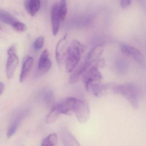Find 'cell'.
I'll return each instance as SVG.
<instances>
[{"mask_svg":"<svg viewBox=\"0 0 146 146\" xmlns=\"http://www.w3.org/2000/svg\"><path fill=\"white\" fill-rule=\"evenodd\" d=\"M74 112L79 123H86L90 116V108L88 103L83 99H77Z\"/></svg>","mask_w":146,"mask_h":146,"instance_id":"3","label":"cell"},{"mask_svg":"<svg viewBox=\"0 0 146 146\" xmlns=\"http://www.w3.org/2000/svg\"><path fill=\"white\" fill-rule=\"evenodd\" d=\"M84 49V46L77 40H74L70 42L68 46L66 58V69L67 72H71L75 69Z\"/></svg>","mask_w":146,"mask_h":146,"instance_id":"1","label":"cell"},{"mask_svg":"<svg viewBox=\"0 0 146 146\" xmlns=\"http://www.w3.org/2000/svg\"><path fill=\"white\" fill-rule=\"evenodd\" d=\"M58 143V135L55 133L48 135L44 138L42 142L41 146H54L57 145Z\"/></svg>","mask_w":146,"mask_h":146,"instance_id":"21","label":"cell"},{"mask_svg":"<svg viewBox=\"0 0 146 146\" xmlns=\"http://www.w3.org/2000/svg\"><path fill=\"white\" fill-rule=\"evenodd\" d=\"M61 113L58 105L54 106L46 117V123L48 124L52 123L57 120Z\"/></svg>","mask_w":146,"mask_h":146,"instance_id":"18","label":"cell"},{"mask_svg":"<svg viewBox=\"0 0 146 146\" xmlns=\"http://www.w3.org/2000/svg\"><path fill=\"white\" fill-rule=\"evenodd\" d=\"M113 91L115 94L125 97L135 109L138 108L140 91L136 85L129 83L114 85Z\"/></svg>","mask_w":146,"mask_h":146,"instance_id":"2","label":"cell"},{"mask_svg":"<svg viewBox=\"0 0 146 146\" xmlns=\"http://www.w3.org/2000/svg\"><path fill=\"white\" fill-rule=\"evenodd\" d=\"M76 100L77 99L74 97H68L58 104L57 105L61 113L66 115L71 114L72 112L74 111Z\"/></svg>","mask_w":146,"mask_h":146,"instance_id":"11","label":"cell"},{"mask_svg":"<svg viewBox=\"0 0 146 146\" xmlns=\"http://www.w3.org/2000/svg\"><path fill=\"white\" fill-rule=\"evenodd\" d=\"M0 19L3 23L11 25L14 30L21 22L16 19L11 14L4 10H1L0 11Z\"/></svg>","mask_w":146,"mask_h":146,"instance_id":"14","label":"cell"},{"mask_svg":"<svg viewBox=\"0 0 146 146\" xmlns=\"http://www.w3.org/2000/svg\"><path fill=\"white\" fill-rule=\"evenodd\" d=\"M33 63L34 59L31 56H27L25 59L19 77L20 82H23L28 78L33 66Z\"/></svg>","mask_w":146,"mask_h":146,"instance_id":"12","label":"cell"},{"mask_svg":"<svg viewBox=\"0 0 146 146\" xmlns=\"http://www.w3.org/2000/svg\"><path fill=\"white\" fill-rule=\"evenodd\" d=\"M26 11L31 17L36 15L41 7L40 0H27L25 2Z\"/></svg>","mask_w":146,"mask_h":146,"instance_id":"15","label":"cell"},{"mask_svg":"<svg viewBox=\"0 0 146 146\" xmlns=\"http://www.w3.org/2000/svg\"><path fill=\"white\" fill-rule=\"evenodd\" d=\"M5 84H4V83L1 82L0 83V94L2 95L4 92V90H5Z\"/></svg>","mask_w":146,"mask_h":146,"instance_id":"27","label":"cell"},{"mask_svg":"<svg viewBox=\"0 0 146 146\" xmlns=\"http://www.w3.org/2000/svg\"><path fill=\"white\" fill-rule=\"evenodd\" d=\"M90 66L91 65L90 64L86 63L85 61L82 64L80 65L71 75L69 79L70 83L71 84L76 83L78 81L80 76L87 71Z\"/></svg>","mask_w":146,"mask_h":146,"instance_id":"13","label":"cell"},{"mask_svg":"<svg viewBox=\"0 0 146 146\" xmlns=\"http://www.w3.org/2000/svg\"><path fill=\"white\" fill-rule=\"evenodd\" d=\"M68 47L67 35H65L58 42L55 51L56 61L60 67H62L65 62Z\"/></svg>","mask_w":146,"mask_h":146,"instance_id":"5","label":"cell"},{"mask_svg":"<svg viewBox=\"0 0 146 146\" xmlns=\"http://www.w3.org/2000/svg\"><path fill=\"white\" fill-rule=\"evenodd\" d=\"M102 78L101 73L99 70V68L94 65L88 70L87 71L84 75L83 81L87 87L95 83H98Z\"/></svg>","mask_w":146,"mask_h":146,"instance_id":"6","label":"cell"},{"mask_svg":"<svg viewBox=\"0 0 146 146\" xmlns=\"http://www.w3.org/2000/svg\"><path fill=\"white\" fill-rule=\"evenodd\" d=\"M129 56H132L135 61L141 66L146 69V60L141 52L134 47L131 46Z\"/></svg>","mask_w":146,"mask_h":146,"instance_id":"16","label":"cell"},{"mask_svg":"<svg viewBox=\"0 0 146 146\" xmlns=\"http://www.w3.org/2000/svg\"><path fill=\"white\" fill-rule=\"evenodd\" d=\"M104 42H101L96 45L88 53L85 62L90 65L94 64L101 56L104 51Z\"/></svg>","mask_w":146,"mask_h":146,"instance_id":"9","label":"cell"},{"mask_svg":"<svg viewBox=\"0 0 146 146\" xmlns=\"http://www.w3.org/2000/svg\"><path fill=\"white\" fill-rule=\"evenodd\" d=\"M61 137L65 146H80L78 142L71 133L66 131L61 132Z\"/></svg>","mask_w":146,"mask_h":146,"instance_id":"17","label":"cell"},{"mask_svg":"<svg viewBox=\"0 0 146 146\" xmlns=\"http://www.w3.org/2000/svg\"><path fill=\"white\" fill-rule=\"evenodd\" d=\"M95 64L98 68H103L105 66L106 61L103 59H99L94 63Z\"/></svg>","mask_w":146,"mask_h":146,"instance_id":"25","label":"cell"},{"mask_svg":"<svg viewBox=\"0 0 146 146\" xmlns=\"http://www.w3.org/2000/svg\"><path fill=\"white\" fill-rule=\"evenodd\" d=\"M113 84H100L95 83L86 88L88 91L91 92L96 97H101L108 90L113 88Z\"/></svg>","mask_w":146,"mask_h":146,"instance_id":"10","label":"cell"},{"mask_svg":"<svg viewBox=\"0 0 146 146\" xmlns=\"http://www.w3.org/2000/svg\"><path fill=\"white\" fill-rule=\"evenodd\" d=\"M131 0H121V7L123 8H125L130 5Z\"/></svg>","mask_w":146,"mask_h":146,"instance_id":"26","label":"cell"},{"mask_svg":"<svg viewBox=\"0 0 146 146\" xmlns=\"http://www.w3.org/2000/svg\"><path fill=\"white\" fill-rule=\"evenodd\" d=\"M115 69L118 74L123 75L128 71L129 66L126 61L122 59H118L115 64Z\"/></svg>","mask_w":146,"mask_h":146,"instance_id":"19","label":"cell"},{"mask_svg":"<svg viewBox=\"0 0 146 146\" xmlns=\"http://www.w3.org/2000/svg\"><path fill=\"white\" fill-rule=\"evenodd\" d=\"M19 123V119H15L11 124L8 129L7 133V138H10L14 135L18 127Z\"/></svg>","mask_w":146,"mask_h":146,"instance_id":"22","label":"cell"},{"mask_svg":"<svg viewBox=\"0 0 146 146\" xmlns=\"http://www.w3.org/2000/svg\"><path fill=\"white\" fill-rule=\"evenodd\" d=\"M44 38L42 36L38 37L33 43V48L36 50H39L43 47Z\"/></svg>","mask_w":146,"mask_h":146,"instance_id":"24","label":"cell"},{"mask_svg":"<svg viewBox=\"0 0 146 146\" xmlns=\"http://www.w3.org/2000/svg\"><path fill=\"white\" fill-rule=\"evenodd\" d=\"M61 20L60 5L55 3L52 7L51 11L52 32L54 36L58 35L59 30L60 21Z\"/></svg>","mask_w":146,"mask_h":146,"instance_id":"7","label":"cell"},{"mask_svg":"<svg viewBox=\"0 0 146 146\" xmlns=\"http://www.w3.org/2000/svg\"><path fill=\"white\" fill-rule=\"evenodd\" d=\"M52 62L49 58V52L47 49L42 52L38 62L37 74L39 76L44 75L50 70Z\"/></svg>","mask_w":146,"mask_h":146,"instance_id":"8","label":"cell"},{"mask_svg":"<svg viewBox=\"0 0 146 146\" xmlns=\"http://www.w3.org/2000/svg\"><path fill=\"white\" fill-rule=\"evenodd\" d=\"M60 7L61 20L64 21V20L65 19L67 13V11H68L66 0H60Z\"/></svg>","mask_w":146,"mask_h":146,"instance_id":"23","label":"cell"},{"mask_svg":"<svg viewBox=\"0 0 146 146\" xmlns=\"http://www.w3.org/2000/svg\"></svg>","mask_w":146,"mask_h":146,"instance_id":"28","label":"cell"},{"mask_svg":"<svg viewBox=\"0 0 146 146\" xmlns=\"http://www.w3.org/2000/svg\"><path fill=\"white\" fill-rule=\"evenodd\" d=\"M7 62L6 66V75L7 77L11 79L13 76L17 67L19 64L18 56L16 54L15 46H11L7 51Z\"/></svg>","mask_w":146,"mask_h":146,"instance_id":"4","label":"cell"},{"mask_svg":"<svg viewBox=\"0 0 146 146\" xmlns=\"http://www.w3.org/2000/svg\"><path fill=\"white\" fill-rule=\"evenodd\" d=\"M42 100L45 104L48 106H51L54 101L53 92L51 90H46L42 94Z\"/></svg>","mask_w":146,"mask_h":146,"instance_id":"20","label":"cell"}]
</instances>
